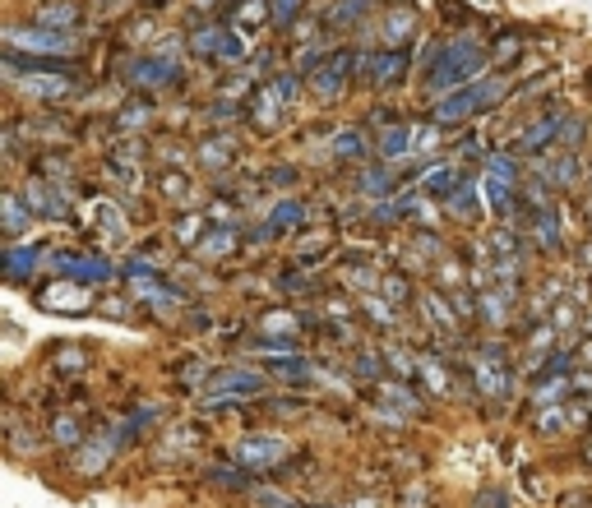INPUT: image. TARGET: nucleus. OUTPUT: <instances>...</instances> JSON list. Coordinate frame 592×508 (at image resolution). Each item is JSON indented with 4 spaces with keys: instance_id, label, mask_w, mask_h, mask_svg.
Returning a JSON list of instances; mask_svg holds the SVG:
<instances>
[{
    "instance_id": "nucleus-1",
    "label": "nucleus",
    "mask_w": 592,
    "mask_h": 508,
    "mask_svg": "<svg viewBox=\"0 0 592 508\" xmlns=\"http://www.w3.org/2000/svg\"><path fill=\"white\" fill-rule=\"evenodd\" d=\"M481 60H486V51L472 42V37H459V42H449L439 51V60L430 65V79H426V88L430 93H454V88H463L477 69H481Z\"/></svg>"
},
{
    "instance_id": "nucleus-2",
    "label": "nucleus",
    "mask_w": 592,
    "mask_h": 508,
    "mask_svg": "<svg viewBox=\"0 0 592 508\" xmlns=\"http://www.w3.org/2000/svg\"><path fill=\"white\" fill-rule=\"evenodd\" d=\"M500 93H504V84H500V79H486V84H468V88H454L449 98H439V107H435V125H459V120H468L472 111L491 107V102H495Z\"/></svg>"
},
{
    "instance_id": "nucleus-3",
    "label": "nucleus",
    "mask_w": 592,
    "mask_h": 508,
    "mask_svg": "<svg viewBox=\"0 0 592 508\" xmlns=\"http://www.w3.org/2000/svg\"><path fill=\"white\" fill-rule=\"evenodd\" d=\"M356 75H361V84H370V88H394V84L407 79V56H403L398 47L365 51V56L356 60Z\"/></svg>"
},
{
    "instance_id": "nucleus-4",
    "label": "nucleus",
    "mask_w": 592,
    "mask_h": 508,
    "mask_svg": "<svg viewBox=\"0 0 592 508\" xmlns=\"http://www.w3.org/2000/svg\"><path fill=\"white\" fill-rule=\"evenodd\" d=\"M352 51H338V56H329V60H320L315 65V75H311V88L320 93V98H338L343 88H347V79H352Z\"/></svg>"
},
{
    "instance_id": "nucleus-5",
    "label": "nucleus",
    "mask_w": 592,
    "mask_h": 508,
    "mask_svg": "<svg viewBox=\"0 0 592 508\" xmlns=\"http://www.w3.org/2000/svg\"><path fill=\"white\" fill-rule=\"evenodd\" d=\"M10 51H37V56H56V51H69V37L56 33V28H10L5 33Z\"/></svg>"
},
{
    "instance_id": "nucleus-6",
    "label": "nucleus",
    "mask_w": 592,
    "mask_h": 508,
    "mask_svg": "<svg viewBox=\"0 0 592 508\" xmlns=\"http://www.w3.org/2000/svg\"><path fill=\"white\" fill-rule=\"evenodd\" d=\"M555 134H565V120H560V116H546V120H537V125H533L523 139L513 143V153H542V149H546V143H551Z\"/></svg>"
},
{
    "instance_id": "nucleus-7",
    "label": "nucleus",
    "mask_w": 592,
    "mask_h": 508,
    "mask_svg": "<svg viewBox=\"0 0 592 508\" xmlns=\"http://www.w3.org/2000/svg\"><path fill=\"white\" fill-rule=\"evenodd\" d=\"M282 449H287L282 440H246L237 458L246 467H273V462H282Z\"/></svg>"
},
{
    "instance_id": "nucleus-8",
    "label": "nucleus",
    "mask_w": 592,
    "mask_h": 508,
    "mask_svg": "<svg viewBox=\"0 0 592 508\" xmlns=\"http://www.w3.org/2000/svg\"><path fill=\"white\" fill-rule=\"evenodd\" d=\"M412 143H417V130H412V125H394V130L380 134V158H385V162H398V158L412 153Z\"/></svg>"
},
{
    "instance_id": "nucleus-9",
    "label": "nucleus",
    "mask_w": 592,
    "mask_h": 508,
    "mask_svg": "<svg viewBox=\"0 0 592 508\" xmlns=\"http://www.w3.org/2000/svg\"><path fill=\"white\" fill-rule=\"evenodd\" d=\"M172 75H176V65H167V60H139V65L130 69V84H139V88H163Z\"/></svg>"
},
{
    "instance_id": "nucleus-10",
    "label": "nucleus",
    "mask_w": 592,
    "mask_h": 508,
    "mask_svg": "<svg viewBox=\"0 0 592 508\" xmlns=\"http://www.w3.org/2000/svg\"><path fill=\"white\" fill-rule=\"evenodd\" d=\"M407 33H412V10H407V5H394V10L385 15V24H380V42H385V47H398Z\"/></svg>"
},
{
    "instance_id": "nucleus-11",
    "label": "nucleus",
    "mask_w": 592,
    "mask_h": 508,
    "mask_svg": "<svg viewBox=\"0 0 592 508\" xmlns=\"http://www.w3.org/2000/svg\"><path fill=\"white\" fill-rule=\"evenodd\" d=\"M264 389V379L259 375H246V370H222L217 379H213V393H259Z\"/></svg>"
},
{
    "instance_id": "nucleus-12",
    "label": "nucleus",
    "mask_w": 592,
    "mask_h": 508,
    "mask_svg": "<svg viewBox=\"0 0 592 508\" xmlns=\"http://www.w3.org/2000/svg\"><path fill=\"white\" fill-rule=\"evenodd\" d=\"M28 208L33 213H42V217H60L65 208H60V199L51 194V185H42V181H33L28 185Z\"/></svg>"
},
{
    "instance_id": "nucleus-13",
    "label": "nucleus",
    "mask_w": 592,
    "mask_h": 508,
    "mask_svg": "<svg viewBox=\"0 0 592 508\" xmlns=\"http://www.w3.org/2000/svg\"><path fill=\"white\" fill-rule=\"evenodd\" d=\"M329 153H333V158H365V134H361V130H343V134H333Z\"/></svg>"
},
{
    "instance_id": "nucleus-14",
    "label": "nucleus",
    "mask_w": 592,
    "mask_h": 508,
    "mask_svg": "<svg viewBox=\"0 0 592 508\" xmlns=\"http://www.w3.org/2000/svg\"><path fill=\"white\" fill-rule=\"evenodd\" d=\"M421 190H426V194H444V199H449V194L459 190V176H454L449 167H435V171L421 176Z\"/></svg>"
},
{
    "instance_id": "nucleus-15",
    "label": "nucleus",
    "mask_w": 592,
    "mask_h": 508,
    "mask_svg": "<svg viewBox=\"0 0 592 508\" xmlns=\"http://www.w3.org/2000/svg\"><path fill=\"white\" fill-rule=\"evenodd\" d=\"M37 24H47V28H69V24H79V10L65 5V0H56V5H47V10L37 15Z\"/></svg>"
},
{
    "instance_id": "nucleus-16",
    "label": "nucleus",
    "mask_w": 592,
    "mask_h": 508,
    "mask_svg": "<svg viewBox=\"0 0 592 508\" xmlns=\"http://www.w3.org/2000/svg\"><path fill=\"white\" fill-rule=\"evenodd\" d=\"M24 227H28V213H24L19 194H5V232H10V236H24Z\"/></svg>"
},
{
    "instance_id": "nucleus-17",
    "label": "nucleus",
    "mask_w": 592,
    "mask_h": 508,
    "mask_svg": "<svg viewBox=\"0 0 592 508\" xmlns=\"http://www.w3.org/2000/svg\"><path fill=\"white\" fill-rule=\"evenodd\" d=\"M365 15V0H343V5L329 15V24H338V28H347V24H356Z\"/></svg>"
},
{
    "instance_id": "nucleus-18",
    "label": "nucleus",
    "mask_w": 592,
    "mask_h": 508,
    "mask_svg": "<svg viewBox=\"0 0 592 508\" xmlns=\"http://www.w3.org/2000/svg\"><path fill=\"white\" fill-rule=\"evenodd\" d=\"M24 88L37 93V98H65L74 84H69V79H60V84H51V79H33V84H24Z\"/></svg>"
},
{
    "instance_id": "nucleus-19",
    "label": "nucleus",
    "mask_w": 592,
    "mask_h": 508,
    "mask_svg": "<svg viewBox=\"0 0 592 508\" xmlns=\"http://www.w3.org/2000/svg\"><path fill=\"white\" fill-rule=\"evenodd\" d=\"M287 223L301 227V223H306V208H301V203H282V208L273 213V223H269V227H287Z\"/></svg>"
},
{
    "instance_id": "nucleus-20",
    "label": "nucleus",
    "mask_w": 592,
    "mask_h": 508,
    "mask_svg": "<svg viewBox=\"0 0 592 508\" xmlns=\"http://www.w3.org/2000/svg\"><path fill=\"white\" fill-rule=\"evenodd\" d=\"M56 440L60 444H79V420H74V416H56Z\"/></svg>"
},
{
    "instance_id": "nucleus-21",
    "label": "nucleus",
    "mask_w": 592,
    "mask_h": 508,
    "mask_svg": "<svg viewBox=\"0 0 592 508\" xmlns=\"http://www.w3.org/2000/svg\"><path fill=\"white\" fill-rule=\"evenodd\" d=\"M385 185H389V171H385V167H375V171L361 176V190H365V194H389Z\"/></svg>"
},
{
    "instance_id": "nucleus-22",
    "label": "nucleus",
    "mask_w": 592,
    "mask_h": 508,
    "mask_svg": "<svg viewBox=\"0 0 592 508\" xmlns=\"http://www.w3.org/2000/svg\"><path fill=\"white\" fill-rule=\"evenodd\" d=\"M537 227H542V245H546V250H551V245H560V223H555L551 213H542V217H537Z\"/></svg>"
},
{
    "instance_id": "nucleus-23",
    "label": "nucleus",
    "mask_w": 592,
    "mask_h": 508,
    "mask_svg": "<svg viewBox=\"0 0 592 508\" xmlns=\"http://www.w3.org/2000/svg\"><path fill=\"white\" fill-rule=\"evenodd\" d=\"M472 190H477V185H459L449 199H444V203H449V213H468V208H472Z\"/></svg>"
},
{
    "instance_id": "nucleus-24",
    "label": "nucleus",
    "mask_w": 592,
    "mask_h": 508,
    "mask_svg": "<svg viewBox=\"0 0 592 508\" xmlns=\"http://www.w3.org/2000/svg\"><path fill=\"white\" fill-rule=\"evenodd\" d=\"M486 190H491V194H486V199H491V208H495V213H504V208H509V185H504V181H486Z\"/></svg>"
},
{
    "instance_id": "nucleus-25",
    "label": "nucleus",
    "mask_w": 592,
    "mask_h": 508,
    "mask_svg": "<svg viewBox=\"0 0 592 508\" xmlns=\"http://www.w3.org/2000/svg\"><path fill=\"white\" fill-rule=\"evenodd\" d=\"M37 259V250H10V277H24V268Z\"/></svg>"
},
{
    "instance_id": "nucleus-26",
    "label": "nucleus",
    "mask_w": 592,
    "mask_h": 508,
    "mask_svg": "<svg viewBox=\"0 0 592 508\" xmlns=\"http://www.w3.org/2000/svg\"><path fill=\"white\" fill-rule=\"evenodd\" d=\"M208 481H217V485H227V490H241V481H246V472H237V467H227V472H222V467H217V472H213Z\"/></svg>"
},
{
    "instance_id": "nucleus-27",
    "label": "nucleus",
    "mask_w": 592,
    "mask_h": 508,
    "mask_svg": "<svg viewBox=\"0 0 592 508\" xmlns=\"http://www.w3.org/2000/svg\"><path fill=\"white\" fill-rule=\"evenodd\" d=\"M356 370H361V379H380V375H385L380 356H361V360H356Z\"/></svg>"
},
{
    "instance_id": "nucleus-28",
    "label": "nucleus",
    "mask_w": 592,
    "mask_h": 508,
    "mask_svg": "<svg viewBox=\"0 0 592 508\" xmlns=\"http://www.w3.org/2000/svg\"><path fill=\"white\" fill-rule=\"evenodd\" d=\"M102 232H111V236H121V232H125V217H121L116 208H102Z\"/></svg>"
},
{
    "instance_id": "nucleus-29",
    "label": "nucleus",
    "mask_w": 592,
    "mask_h": 508,
    "mask_svg": "<svg viewBox=\"0 0 592 508\" xmlns=\"http://www.w3.org/2000/svg\"><path fill=\"white\" fill-rule=\"evenodd\" d=\"M269 5H273V19H278V24H287V19L296 15V5H301V0H269Z\"/></svg>"
},
{
    "instance_id": "nucleus-30",
    "label": "nucleus",
    "mask_w": 592,
    "mask_h": 508,
    "mask_svg": "<svg viewBox=\"0 0 592 508\" xmlns=\"http://www.w3.org/2000/svg\"><path fill=\"white\" fill-rule=\"evenodd\" d=\"M385 296H389L394 306H407V286H403L398 277H389V282H385Z\"/></svg>"
},
{
    "instance_id": "nucleus-31",
    "label": "nucleus",
    "mask_w": 592,
    "mask_h": 508,
    "mask_svg": "<svg viewBox=\"0 0 592 508\" xmlns=\"http://www.w3.org/2000/svg\"><path fill=\"white\" fill-rule=\"evenodd\" d=\"M477 508H504V494H500V490H481V494H477Z\"/></svg>"
},
{
    "instance_id": "nucleus-32",
    "label": "nucleus",
    "mask_w": 592,
    "mask_h": 508,
    "mask_svg": "<svg viewBox=\"0 0 592 508\" xmlns=\"http://www.w3.org/2000/svg\"><path fill=\"white\" fill-rule=\"evenodd\" d=\"M259 508H291V503H282V499H273V494H259Z\"/></svg>"
}]
</instances>
